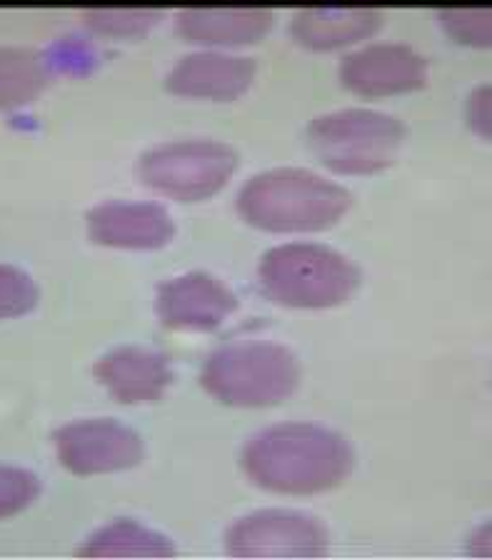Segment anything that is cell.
I'll use <instances>...</instances> for the list:
<instances>
[{"mask_svg":"<svg viewBox=\"0 0 492 560\" xmlns=\"http://www.w3.org/2000/svg\"><path fill=\"white\" fill-rule=\"evenodd\" d=\"M241 460L253 483L270 493L313 495L340 486L355 466V453L330 428L280 423L255 433Z\"/></svg>","mask_w":492,"mask_h":560,"instance_id":"1","label":"cell"},{"mask_svg":"<svg viewBox=\"0 0 492 560\" xmlns=\"http://www.w3.org/2000/svg\"><path fill=\"white\" fill-rule=\"evenodd\" d=\"M353 206V192L305 168L253 175L238 192V213L268 233H315L336 225Z\"/></svg>","mask_w":492,"mask_h":560,"instance_id":"2","label":"cell"},{"mask_svg":"<svg viewBox=\"0 0 492 560\" xmlns=\"http://www.w3.org/2000/svg\"><path fill=\"white\" fill-rule=\"evenodd\" d=\"M260 288L288 308H332L358 291L360 268L340 250L320 243L270 248L258 266Z\"/></svg>","mask_w":492,"mask_h":560,"instance_id":"3","label":"cell"},{"mask_svg":"<svg viewBox=\"0 0 492 560\" xmlns=\"http://www.w3.org/2000/svg\"><path fill=\"white\" fill-rule=\"evenodd\" d=\"M301 363L280 343L250 340L218 348L200 371V385L225 406L266 408L278 406L297 390Z\"/></svg>","mask_w":492,"mask_h":560,"instance_id":"4","label":"cell"},{"mask_svg":"<svg viewBox=\"0 0 492 560\" xmlns=\"http://www.w3.org/2000/svg\"><path fill=\"white\" fill-rule=\"evenodd\" d=\"M406 143V126L388 113L345 108L307 126V145L332 173L373 175L390 168Z\"/></svg>","mask_w":492,"mask_h":560,"instance_id":"5","label":"cell"},{"mask_svg":"<svg viewBox=\"0 0 492 560\" xmlns=\"http://www.w3.org/2000/svg\"><path fill=\"white\" fill-rule=\"evenodd\" d=\"M138 178L180 203H200L227 186L238 153L221 140H173L138 158Z\"/></svg>","mask_w":492,"mask_h":560,"instance_id":"6","label":"cell"},{"mask_svg":"<svg viewBox=\"0 0 492 560\" xmlns=\"http://www.w3.org/2000/svg\"><path fill=\"white\" fill-rule=\"evenodd\" d=\"M328 542L320 518L288 508L255 511L225 533L227 556L238 558H320L328 553Z\"/></svg>","mask_w":492,"mask_h":560,"instance_id":"7","label":"cell"},{"mask_svg":"<svg viewBox=\"0 0 492 560\" xmlns=\"http://www.w3.org/2000/svg\"><path fill=\"white\" fill-rule=\"evenodd\" d=\"M60 466L75 476H101L136 468L145 455V443L133 428L113 418L73 420L52 435Z\"/></svg>","mask_w":492,"mask_h":560,"instance_id":"8","label":"cell"},{"mask_svg":"<svg viewBox=\"0 0 492 560\" xmlns=\"http://www.w3.org/2000/svg\"><path fill=\"white\" fill-rule=\"evenodd\" d=\"M340 83L363 98L412 93L427 83V60L402 43H373L342 58Z\"/></svg>","mask_w":492,"mask_h":560,"instance_id":"9","label":"cell"},{"mask_svg":"<svg viewBox=\"0 0 492 560\" xmlns=\"http://www.w3.org/2000/svg\"><path fill=\"white\" fill-rule=\"evenodd\" d=\"M238 308V298L221 278L192 270L157 288L155 311L165 328L208 332L221 328Z\"/></svg>","mask_w":492,"mask_h":560,"instance_id":"10","label":"cell"},{"mask_svg":"<svg viewBox=\"0 0 492 560\" xmlns=\"http://www.w3.org/2000/svg\"><path fill=\"white\" fill-rule=\"evenodd\" d=\"M87 235L93 243L120 250H157L175 235L168 210L157 203H110L87 213Z\"/></svg>","mask_w":492,"mask_h":560,"instance_id":"11","label":"cell"},{"mask_svg":"<svg viewBox=\"0 0 492 560\" xmlns=\"http://www.w3.org/2000/svg\"><path fill=\"white\" fill-rule=\"evenodd\" d=\"M255 73L258 63L253 58L203 50L180 58L165 78V88L180 98L235 101L248 91Z\"/></svg>","mask_w":492,"mask_h":560,"instance_id":"12","label":"cell"},{"mask_svg":"<svg viewBox=\"0 0 492 560\" xmlns=\"http://www.w3.org/2000/svg\"><path fill=\"white\" fill-rule=\"evenodd\" d=\"M95 378L108 388L113 400L138 406L155 402L173 383V365L165 353L140 346H120L105 353L93 368Z\"/></svg>","mask_w":492,"mask_h":560,"instance_id":"13","label":"cell"},{"mask_svg":"<svg viewBox=\"0 0 492 560\" xmlns=\"http://www.w3.org/2000/svg\"><path fill=\"white\" fill-rule=\"evenodd\" d=\"M385 15L371 8H311L295 13L290 35L311 50H338L383 28Z\"/></svg>","mask_w":492,"mask_h":560,"instance_id":"14","label":"cell"},{"mask_svg":"<svg viewBox=\"0 0 492 560\" xmlns=\"http://www.w3.org/2000/svg\"><path fill=\"white\" fill-rule=\"evenodd\" d=\"M276 15L262 8H233V11H180L175 31L183 40L198 46H250L270 33Z\"/></svg>","mask_w":492,"mask_h":560,"instance_id":"15","label":"cell"},{"mask_svg":"<svg viewBox=\"0 0 492 560\" xmlns=\"http://www.w3.org/2000/svg\"><path fill=\"white\" fill-rule=\"evenodd\" d=\"M78 556L85 558H173L178 556L175 542L148 525H140L130 518L113 521L105 528L95 530L81 548Z\"/></svg>","mask_w":492,"mask_h":560,"instance_id":"16","label":"cell"},{"mask_svg":"<svg viewBox=\"0 0 492 560\" xmlns=\"http://www.w3.org/2000/svg\"><path fill=\"white\" fill-rule=\"evenodd\" d=\"M48 63L28 48H0V110L21 108L46 91Z\"/></svg>","mask_w":492,"mask_h":560,"instance_id":"17","label":"cell"},{"mask_svg":"<svg viewBox=\"0 0 492 560\" xmlns=\"http://www.w3.org/2000/svg\"><path fill=\"white\" fill-rule=\"evenodd\" d=\"M40 291L25 270L0 262V320L17 318L38 305Z\"/></svg>","mask_w":492,"mask_h":560,"instance_id":"18","label":"cell"},{"mask_svg":"<svg viewBox=\"0 0 492 560\" xmlns=\"http://www.w3.org/2000/svg\"><path fill=\"white\" fill-rule=\"evenodd\" d=\"M161 11H85L83 21L95 33L113 35V38H138L145 35L161 21Z\"/></svg>","mask_w":492,"mask_h":560,"instance_id":"19","label":"cell"},{"mask_svg":"<svg viewBox=\"0 0 492 560\" xmlns=\"http://www.w3.org/2000/svg\"><path fill=\"white\" fill-rule=\"evenodd\" d=\"M40 495V480L25 468L0 466V518L15 515Z\"/></svg>","mask_w":492,"mask_h":560,"instance_id":"20","label":"cell"},{"mask_svg":"<svg viewBox=\"0 0 492 560\" xmlns=\"http://www.w3.org/2000/svg\"><path fill=\"white\" fill-rule=\"evenodd\" d=\"M443 28L453 35L458 43H468V46H490L492 38V23L490 11H445L441 13Z\"/></svg>","mask_w":492,"mask_h":560,"instance_id":"21","label":"cell"},{"mask_svg":"<svg viewBox=\"0 0 492 560\" xmlns=\"http://www.w3.org/2000/svg\"><path fill=\"white\" fill-rule=\"evenodd\" d=\"M468 120L480 136L490 138V85L478 88L468 101Z\"/></svg>","mask_w":492,"mask_h":560,"instance_id":"22","label":"cell"}]
</instances>
